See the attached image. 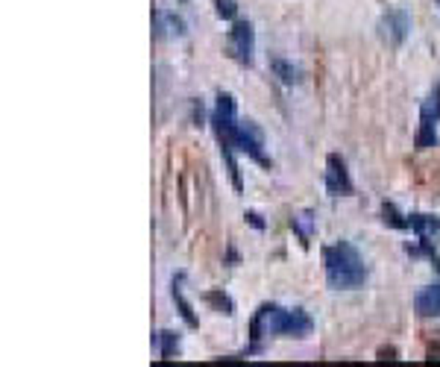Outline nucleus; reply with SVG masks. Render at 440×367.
I'll return each mask as SVG.
<instances>
[{
	"instance_id": "1",
	"label": "nucleus",
	"mask_w": 440,
	"mask_h": 367,
	"mask_svg": "<svg viewBox=\"0 0 440 367\" xmlns=\"http://www.w3.org/2000/svg\"><path fill=\"white\" fill-rule=\"evenodd\" d=\"M212 127H214V135L220 141V153H224V159L229 165V177H232L235 191H244L241 170H238V162H235V150L247 153V156L262 168H273L270 156L265 153V132L258 129L255 121H238L235 118V98L232 94H226V91L217 94V106L212 112Z\"/></svg>"
},
{
	"instance_id": "2",
	"label": "nucleus",
	"mask_w": 440,
	"mask_h": 367,
	"mask_svg": "<svg viewBox=\"0 0 440 367\" xmlns=\"http://www.w3.org/2000/svg\"><path fill=\"white\" fill-rule=\"evenodd\" d=\"M323 264H326V282L335 291H355V288L367 282V264L349 241H337L326 247Z\"/></svg>"
},
{
	"instance_id": "3",
	"label": "nucleus",
	"mask_w": 440,
	"mask_h": 367,
	"mask_svg": "<svg viewBox=\"0 0 440 367\" xmlns=\"http://www.w3.org/2000/svg\"><path fill=\"white\" fill-rule=\"evenodd\" d=\"M314 330V320L303 312V308H282L270 303L267 312V332L282 335V338H308Z\"/></svg>"
},
{
	"instance_id": "4",
	"label": "nucleus",
	"mask_w": 440,
	"mask_h": 367,
	"mask_svg": "<svg viewBox=\"0 0 440 367\" xmlns=\"http://www.w3.org/2000/svg\"><path fill=\"white\" fill-rule=\"evenodd\" d=\"M437 118H440V86H434L429 91V98L419 106V129H417V150H429L437 147Z\"/></svg>"
},
{
	"instance_id": "5",
	"label": "nucleus",
	"mask_w": 440,
	"mask_h": 367,
	"mask_svg": "<svg viewBox=\"0 0 440 367\" xmlns=\"http://www.w3.org/2000/svg\"><path fill=\"white\" fill-rule=\"evenodd\" d=\"M411 30V18L405 9H388L382 18H378V38L390 47H399L408 38Z\"/></svg>"
},
{
	"instance_id": "6",
	"label": "nucleus",
	"mask_w": 440,
	"mask_h": 367,
	"mask_svg": "<svg viewBox=\"0 0 440 367\" xmlns=\"http://www.w3.org/2000/svg\"><path fill=\"white\" fill-rule=\"evenodd\" d=\"M253 50H255V33L250 21H235V27L229 30V53L238 65L250 68L253 65Z\"/></svg>"
},
{
	"instance_id": "7",
	"label": "nucleus",
	"mask_w": 440,
	"mask_h": 367,
	"mask_svg": "<svg viewBox=\"0 0 440 367\" xmlns=\"http://www.w3.org/2000/svg\"><path fill=\"white\" fill-rule=\"evenodd\" d=\"M326 191L335 197L352 194V180H349V170H347V159L341 153H329L326 156Z\"/></svg>"
},
{
	"instance_id": "8",
	"label": "nucleus",
	"mask_w": 440,
	"mask_h": 367,
	"mask_svg": "<svg viewBox=\"0 0 440 367\" xmlns=\"http://www.w3.org/2000/svg\"><path fill=\"white\" fill-rule=\"evenodd\" d=\"M153 24H156V35L158 38H179V35H185V21L176 12L156 9Z\"/></svg>"
},
{
	"instance_id": "9",
	"label": "nucleus",
	"mask_w": 440,
	"mask_h": 367,
	"mask_svg": "<svg viewBox=\"0 0 440 367\" xmlns=\"http://www.w3.org/2000/svg\"><path fill=\"white\" fill-rule=\"evenodd\" d=\"M414 308L419 318H437L440 315V285H429L423 291H417Z\"/></svg>"
},
{
	"instance_id": "10",
	"label": "nucleus",
	"mask_w": 440,
	"mask_h": 367,
	"mask_svg": "<svg viewBox=\"0 0 440 367\" xmlns=\"http://www.w3.org/2000/svg\"><path fill=\"white\" fill-rule=\"evenodd\" d=\"M314 223H317V218L311 215V211H296V215L291 218V229L296 233V238L303 241L306 247L311 244V235H314Z\"/></svg>"
},
{
	"instance_id": "11",
	"label": "nucleus",
	"mask_w": 440,
	"mask_h": 367,
	"mask_svg": "<svg viewBox=\"0 0 440 367\" xmlns=\"http://www.w3.org/2000/svg\"><path fill=\"white\" fill-rule=\"evenodd\" d=\"M408 229H414L417 238H432L440 233V218L434 215H408Z\"/></svg>"
},
{
	"instance_id": "12",
	"label": "nucleus",
	"mask_w": 440,
	"mask_h": 367,
	"mask_svg": "<svg viewBox=\"0 0 440 367\" xmlns=\"http://www.w3.org/2000/svg\"><path fill=\"white\" fill-rule=\"evenodd\" d=\"M173 300H176V305H179V312H183V318H185V323L188 326H199V320H197V315H194V308H191V303L183 297V274H179L176 279H173Z\"/></svg>"
},
{
	"instance_id": "13",
	"label": "nucleus",
	"mask_w": 440,
	"mask_h": 367,
	"mask_svg": "<svg viewBox=\"0 0 440 367\" xmlns=\"http://www.w3.org/2000/svg\"><path fill=\"white\" fill-rule=\"evenodd\" d=\"M270 68H273V74L282 80L285 86H294V83H299L303 80V71H299L294 62H285V59H273L270 62Z\"/></svg>"
},
{
	"instance_id": "14",
	"label": "nucleus",
	"mask_w": 440,
	"mask_h": 367,
	"mask_svg": "<svg viewBox=\"0 0 440 367\" xmlns=\"http://www.w3.org/2000/svg\"><path fill=\"white\" fill-rule=\"evenodd\" d=\"M176 350H179V332H170V330L158 332V356H162V359L168 361Z\"/></svg>"
},
{
	"instance_id": "15",
	"label": "nucleus",
	"mask_w": 440,
	"mask_h": 367,
	"mask_svg": "<svg viewBox=\"0 0 440 367\" xmlns=\"http://www.w3.org/2000/svg\"><path fill=\"white\" fill-rule=\"evenodd\" d=\"M382 221L393 229H408V215H399V209L393 203H382Z\"/></svg>"
},
{
	"instance_id": "16",
	"label": "nucleus",
	"mask_w": 440,
	"mask_h": 367,
	"mask_svg": "<svg viewBox=\"0 0 440 367\" xmlns=\"http://www.w3.org/2000/svg\"><path fill=\"white\" fill-rule=\"evenodd\" d=\"M206 303H212L220 315H232L235 312V305H232V300L224 294V291H209L206 294Z\"/></svg>"
},
{
	"instance_id": "17",
	"label": "nucleus",
	"mask_w": 440,
	"mask_h": 367,
	"mask_svg": "<svg viewBox=\"0 0 440 367\" xmlns=\"http://www.w3.org/2000/svg\"><path fill=\"white\" fill-rule=\"evenodd\" d=\"M214 12H217V18H224V21H235L238 4L235 0H214Z\"/></svg>"
},
{
	"instance_id": "18",
	"label": "nucleus",
	"mask_w": 440,
	"mask_h": 367,
	"mask_svg": "<svg viewBox=\"0 0 440 367\" xmlns=\"http://www.w3.org/2000/svg\"><path fill=\"white\" fill-rule=\"evenodd\" d=\"M247 221H250L255 229H265V221H262V215H258V211H247Z\"/></svg>"
},
{
	"instance_id": "19",
	"label": "nucleus",
	"mask_w": 440,
	"mask_h": 367,
	"mask_svg": "<svg viewBox=\"0 0 440 367\" xmlns=\"http://www.w3.org/2000/svg\"><path fill=\"white\" fill-rule=\"evenodd\" d=\"M437 6H440V0H437Z\"/></svg>"
}]
</instances>
